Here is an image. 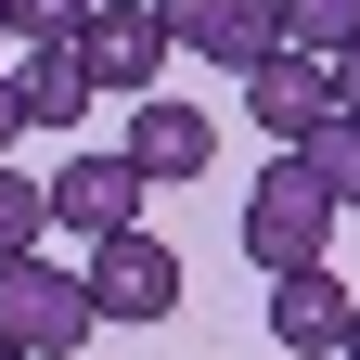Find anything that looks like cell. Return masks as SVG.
<instances>
[{
  "instance_id": "3957f363",
  "label": "cell",
  "mask_w": 360,
  "mask_h": 360,
  "mask_svg": "<svg viewBox=\"0 0 360 360\" xmlns=\"http://www.w3.org/2000/svg\"><path fill=\"white\" fill-rule=\"evenodd\" d=\"M77 65H90V90H116V103H155V77H167V26H155V0H90Z\"/></svg>"
},
{
  "instance_id": "ac0fdd59",
  "label": "cell",
  "mask_w": 360,
  "mask_h": 360,
  "mask_svg": "<svg viewBox=\"0 0 360 360\" xmlns=\"http://www.w3.org/2000/svg\"><path fill=\"white\" fill-rule=\"evenodd\" d=\"M0 360H26V347H0Z\"/></svg>"
},
{
  "instance_id": "4fadbf2b",
  "label": "cell",
  "mask_w": 360,
  "mask_h": 360,
  "mask_svg": "<svg viewBox=\"0 0 360 360\" xmlns=\"http://www.w3.org/2000/svg\"><path fill=\"white\" fill-rule=\"evenodd\" d=\"M296 167H309V180L335 193V219H360V129H347V116H335V129H322V142H309Z\"/></svg>"
},
{
  "instance_id": "9a60e30c",
  "label": "cell",
  "mask_w": 360,
  "mask_h": 360,
  "mask_svg": "<svg viewBox=\"0 0 360 360\" xmlns=\"http://www.w3.org/2000/svg\"><path fill=\"white\" fill-rule=\"evenodd\" d=\"M335 116L360 129V39H347V52H335Z\"/></svg>"
},
{
  "instance_id": "8fae6325",
  "label": "cell",
  "mask_w": 360,
  "mask_h": 360,
  "mask_svg": "<svg viewBox=\"0 0 360 360\" xmlns=\"http://www.w3.org/2000/svg\"><path fill=\"white\" fill-rule=\"evenodd\" d=\"M39 232H52V180L0 167V257H39Z\"/></svg>"
},
{
  "instance_id": "ba28073f",
  "label": "cell",
  "mask_w": 360,
  "mask_h": 360,
  "mask_svg": "<svg viewBox=\"0 0 360 360\" xmlns=\"http://www.w3.org/2000/svg\"><path fill=\"white\" fill-rule=\"evenodd\" d=\"M347 322H360V283H335V270H283V283H270V335L296 360H335Z\"/></svg>"
},
{
  "instance_id": "277c9868",
  "label": "cell",
  "mask_w": 360,
  "mask_h": 360,
  "mask_svg": "<svg viewBox=\"0 0 360 360\" xmlns=\"http://www.w3.org/2000/svg\"><path fill=\"white\" fill-rule=\"evenodd\" d=\"M155 26L180 39V52L232 65V77H257L270 52H283V0H155Z\"/></svg>"
},
{
  "instance_id": "52a82bcc",
  "label": "cell",
  "mask_w": 360,
  "mask_h": 360,
  "mask_svg": "<svg viewBox=\"0 0 360 360\" xmlns=\"http://www.w3.org/2000/svg\"><path fill=\"white\" fill-rule=\"evenodd\" d=\"M142 193H155V180L129 167V155H65V167H52V219H65L77 245H116V232H142Z\"/></svg>"
},
{
  "instance_id": "30bf717a",
  "label": "cell",
  "mask_w": 360,
  "mask_h": 360,
  "mask_svg": "<svg viewBox=\"0 0 360 360\" xmlns=\"http://www.w3.org/2000/svg\"><path fill=\"white\" fill-rule=\"evenodd\" d=\"M26 129H65V142H77V116L90 103H103V90H90V65H77V39H65V52H26Z\"/></svg>"
},
{
  "instance_id": "d6986e66",
  "label": "cell",
  "mask_w": 360,
  "mask_h": 360,
  "mask_svg": "<svg viewBox=\"0 0 360 360\" xmlns=\"http://www.w3.org/2000/svg\"><path fill=\"white\" fill-rule=\"evenodd\" d=\"M0 39H13V26H0Z\"/></svg>"
},
{
  "instance_id": "2e32d148",
  "label": "cell",
  "mask_w": 360,
  "mask_h": 360,
  "mask_svg": "<svg viewBox=\"0 0 360 360\" xmlns=\"http://www.w3.org/2000/svg\"><path fill=\"white\" fill-rule=\"evenodd\" d=\"M13 142H26V90L0 77V167H13Z\"/></svg>"
},
{
  "instance_id": "8992f818",
  "label": "cell",
  "mask_w": 360,
  "mask_h": 360,
  "mask_svg": "<svg viewBox=\"0 0 360 360\" xmlns=\"http://www.w3.org/2000/svg\"><path fill=\"white\" fill-rule=\"evenodd\" d=\"M245 116L270 129V155H309V142L335 129V65H322V52H270V65L245 77Z\"/></svg>"
},
{
  "instance_id": "5bb4252c",
  "label": "cell",
  "mask_w": 360,
  "mask_h": 360,
  "mask_svg": "<svg viewBox=\"0 0 360 360\" xmlns=\"http://www.w3.org/2000/svg\"><path fill=\"white\" fill-rule=\"evenodd\" d=\"M0 26H13L26 52H65V39L90 26V0H0Z\"/></svg>"
},
{
  "instance_id": "e0dca14e",
  "label": "cell",
  "mask_w": 360,
  "mask_h": 360,
  "mask_svg": "<svg viewBox=\"0 0 360 360\" xmlns=\"http://www.w3.org/2000/svg\"><path fill=\"white\" fill-rule=\"evenodd\" d=\"M335 360H360V322H347V347H335Z\"/></svg>"
},
{
  "instance_id": "5b68a950",
  "label": "cell",
  "mask_w": 360,
  "mask_h": 360,
  "mask_svg": "<svg viewBox=\"0 0 360 360\" xmlns=\"http://www.w3.org/2000/svg\"><path fill=\"white\" fill-rule=\"evenodd\" d=\"M90 322H167L180 309V257L155 245V232H116V245H90Z\"/></svg>"
},
{
  "instance_id": "9c48e42d",
  "label": "cell",
  "mask_w": 360,
  "mask_h": 360,
  "mask_svg": "<svg viewBox=\"0 0 360 360\" xmlns=\"http://www.w3.org/2000/svg\"><path fill=\"white\" fill-rule=\"evenodd\" d=\"M142 180H206V155H219V129L180 103V90H155V103H129V142H116Z\"/></svg>"
},
{
  "instance_id": "7a4b0ae2",
  "label": "cell",
  "mask_w": 360,
  "mask_h": 360,
  "mask_svg": "<svg viewBox=\"0 0 360 360\" xmlns=\"http://www.w3.org/2000/svg\"><path fill=\"white\" fill-rule=\"evenodd\" d=\"M90 335V283L65 257H0V347H26V360H77Z\"/></svg>"
},
{
  "instance_id": "7c38bea8",
  "label": "cell",
  "mask_w": 360,
  "mask_h": 360,
  "mask_svg": "<svg viewBox=\"0 0 360 360\" xmlns=\"http://www.w3.org/2000/svg\"><path fill=\"white\" fill-rule=\"evenodd\" d=\"M347 39H360V0H283V52H347Z\"/></svg>"
},
{
  "instance_id": "6da1fadb",
  "label": "cell",
  "mask_w": 360,
  "mask_h": 360,
  "mask_svg": "<svg viewBox=\"0 0 360 360\" xmlns=\"http://www.w3.org/2000/svg\"><path fill=\"white\" fill-rule=\"evenodd\" d=\"M322 245H335V193H322L296 155H270L257 193H245V257L283 283V270H322Z\"/></svg>"
}]
</instances>
